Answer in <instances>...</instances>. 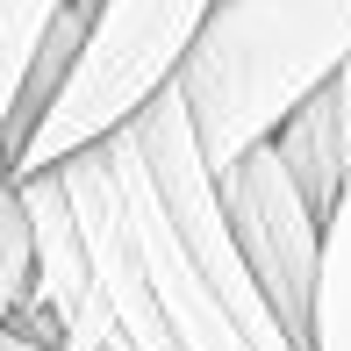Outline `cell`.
Returning a JSON list of instances; mask_svg holds the SVG:
<instances>
[{
	"label": "cell",
	"instance_id": "obj_1",
	"mask_svg": "<svg viewBox=\"0 0 351 351\" xmlns=\"http://www.w3.org/2000/svg\"><path fill=\"white\" fill-rule=\"evenodd\" d=\"M36 230V301L58 337L115 351H308L251 280L180 86L115 136L22 172Z\"/></svg>",
	"mask_w": 351,
	"mask_h": 351
},
{
	"label": "cell",
	"instance_id": "obj_2",
	"mask_svg": "<svg viewBox=\"0 0 351 351\" xmlns=\"http://www.w3.org/2000/svg\"><path fill=\"white\" fill-rule=\"evenodd\" d=\"M351 58V0H215L180 65V101L208 172L265 143Z\"/></svg>",
	"mask_w": 351,
	"mask_h": 351
},
{
	"label": "cell",
	"instance_id": "obj_3",
	"mask_svg": "<svg viewBox=\"0 0 351 351\" xmlns=\"http://www.w3.org/2000/svg\"><path fill=\"white\" fill-rule=\"evenodd\" d=\"M208 14H215V0H93L86 36H79L65 79L51 86V101L14 136L8 172L22 180V172H43L58 158L86 151V143L115 136L136 108H151L180 79Z\"/></svg>",
	"mask_w": 351,
	"mask_h": 351
},
{
	"label": "cell",
	"instance_id": "obj_4",
	"mask_svg": "<svg viewBox=\"0 0 351 351\" xmlns=\"http://www.w3.org/2000/svg\"><path fill=\"white\" fill-rule=\"evenodd\" d=\"M222 222H230L237 251H244L251 280L265 287V301L280 308V323L308 344V301H315V258H323V215L308 208V194L294 186V172L280 165L273 143H251L237 165L215 172Z\"/></svg>",
	"mask_w": 351,
	"mask_h": 351
},
{
	"label": "cell",
	"instance_id": "obj_5",
	"mask_svg": "<svg viewBox=\"0 0 351 351\" xmlns=\"http://www.w3.org/2000/svg\"><path fill=\"white\" fill-rule=\"evenodd\" d=\"M265 143H273L280 165L294 172V186L308 194V208L330 215V201H337V186H344V172H351V130H344L337 101H330V86H315Z\"/></svg>",
	"mask_w": 351,
	"mask_h": 351
},
{
	"label": "cell",
	"instance_id": "obj_6",
	"mask_svg": "<svg viewBox=\"0 0 351 351\" xmlns=\"http://www.w3.org/2000/svg\"><path fill=\"white\" fill-rule=\"evenodd\" d=\"M308 351H351V172L323 215V258L308 301Z\"/></svg>",
	"mask_w": 351,
	"mask_h": 351
},
{
	"label": "cell",
	"instance_id": "obj_7",
	"mask_svg": "<svg viewBox=\"0 0 351 351\" xmlns=\"http://www.w3.org/2000/svg\"><path fill=\"white\" fill-rule=\"evenodd\" d=\"M65 14V0H0V158L14 143V115H22L29 72L43 58V36Z\"/></svg>",
	"mask_w": 351,
	"mask_h": 351
},
{
	"label": "cell",
	"instance_id": "obj_8",
	"mask_svg": "<svg viewBox=\"0 0 351 351\" xmlns=\"http://www.w3.org/2000/svg\"><path fill=\"white\" fill-rule=\"evenodd\" d=\"M29 294H36V230H29V208H22V180L0 158V323Z\"/></svg>",
	"mask_w": 351,
	"mask_h": 351
}]
</instances>
